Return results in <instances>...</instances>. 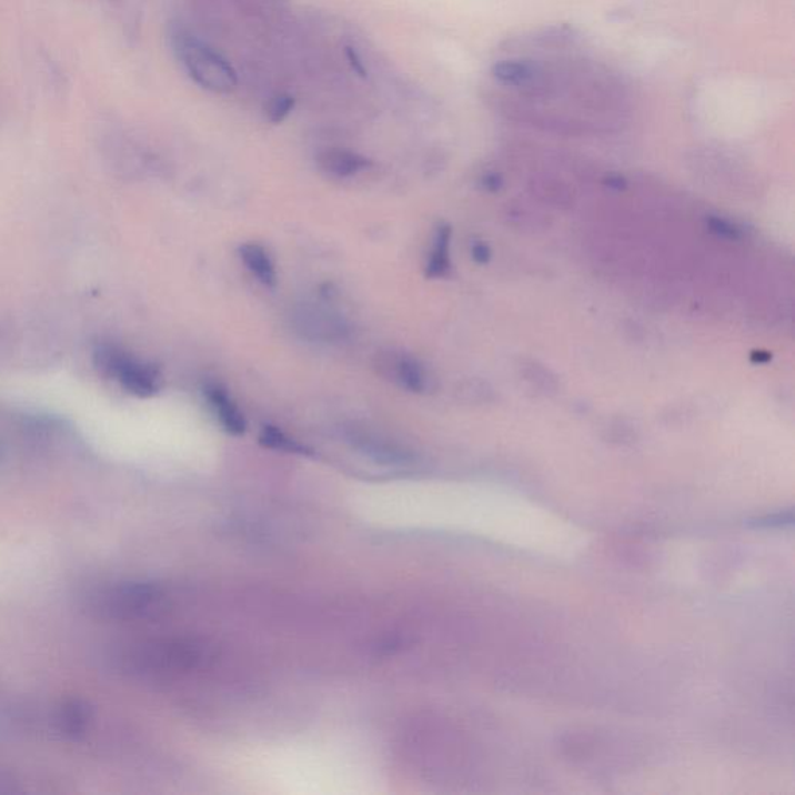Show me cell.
Here are the masks:
<instances>
[{
	"mask_svg": "<svg viewBox=\"0 0 795 795\" xmlns=\"http://www.w3.org/2000/svg\"><path fill=\"white\" fill-rule=\"evenodd\" d=\"M89 617L101 622H143L162 617L170 610V594L155 583H104L81 596Z\"/></svg>",
	"mask_w": 795,
	"mask_h": 795,
	"instance_id": "6da1fadb",
	"label": "cell"
},
{
	"mask_svg": "<svg viewBox=\"0 0 795 795\" xmlns=\"http://www.w3.org/2000/svg\"><path fill=\"white\" fill-rule=\"evenodd\" d=\"M204 657L205 650L194 641L163 638L124 646L117 664L132 676L170 677L197 668Z\"/></svg>",
	"mask_w": 795,
	"mask_h": 795,
	"instance_id": "7a4b0ae2",
	"label": "cell"
},
{
	"mask_svg": "<svg viewBox=\"0 0 795 795\" xmlns=\"http://www.w3.org/2000/svg\"><path fill=\"white\" fill-rule=\"evenodd\" d=\"M170 41L182 68L202 89L228 93L237 88L235 69L212 47L182 29L173 30Z\"/></svg>",
	"mask_w": 795,
	"mask_h": 795,
	"instance_id": "3957f363",
	"label": "cell"
},
{
	"mask_svg": "<svg viewBox=\"0 0 795 795\" xmlns=\"http://www.w3.org/2000/svg\"><path fill=\"white\" fill-rule=\"evenodd\" d=\"M93 360L103 375L122 384L124 391L140 398L153 396L161 391L162 375L154 365L132 358L114 345H99Z\"/></svg>",
	"mask_w": 795,
	"mask_h": 795,
	"instance_id": "277c9868",
	"label": "cell"
},
{
	"mask_svg": "<svg viewBox=\"0 0 795 795\" xmlns=\"http://www.w3.org/2000/svg\"><path fill=\"white\" fill-rule=\"evenodd\" d=\"M92 721L91 705L83 700H69L54 712L53 727L62 738L80 739L88 734Z\"/></svg>",
	"mask_w": 795,
	"mask_h": 795,
	"instance_id": "5b68a950",
	"label": "cell"
},
{
	"mask_svg": "<svg viewBox=\"0 0 795 795\" xmlns=\"http://www.w3.org/2000/svg\"><path fill=\"white\" fill-rule=\"evenodd\" d=\"M204 395L209 400L210 405L218 419H220L222 427L229 432V434L241 435L244 434L245 419L243 412L238 409L235 401L229 396L228 391L220 384L210 383L204 388Z\"/></svg>",
	"mask_w": 795,
	"mask_h": 795,
	"instance_id": "8992f818",
	"label": "cell"
},
{
	"mask_svg": "<svg viewBox=\"0 0 795 795\" xmlns=\"http://www.w3.org/2000/svg\"><path fill=\"white\" fill-rule=\"evenodd\" d=\"M350 440H352L356 450L364 452L370 459L375 460L378 463H383V465H407V463L412 462L411 452L396 446V444L378 439V436L354 432Z\"/></svg>",
	"mask_w": 795,
	"mask_h": 795,
	"instance_id": "52a82bcc",
	"label": "cell"
},
{
	"mask_svg": "<svg viewBox=\"0 0 795 795\" xmlns=\"http://www.w3.org/2000/svg\"><path fill=\"white\" fill-rule=\"evenodd\" d=\"M318 165L331 177L350 178L369 169L372 162L354 151L330 148L318 155Z\"/></svg>",
	"mask_w": 795,
	"mask_h": 795,
	"instance_id": "ba28073f",
	"label": "cell"
},
{
	"mask_svg": "<svg viewBox=\"0 0 795 795\" xmlns=\"http://www.w3.org/2000/svg\"><path fill=\"white\" fill-rule=\"evenodd\" d=\"M537 72H540V66L527 60L499 61L491 68V73L499 83L520 89H527L535 81Z\"/></svg>",
	"mask_w": 795,
	"mask_h": 795,
	"instance_id": "9c48e42d",
	"label": "cell"
},
{
	"mask_svg": "<svg viewBox=\"0 0 795 795\" xmlns=\"http://www.w3.org/2000/svg\"><path fill=\"white\" fill-rule=\"evenodd\" d=\"M389 372L392 373L393 381H396L401 388L407 389L413 393L426 391L427 378L423 368L409 356L392 358L388 364Z\"/></svg>",
	"mask_w": 795,
	"mask_h": 795,
	"instance_id": "30bf717a",
	"label": "cell"
},
{
	"mask_svg": "<svg viewBox=\"0 0 795 795\" xmlns=\"http://www.w3.org/2000/svg\"><path fill=\"white\" fill-rule=\"evenodd\" d=\"M241 260L245 266L252 272L261 283L266 286H275L276 274L274 263L263 245L256 243H245L240 248Z\"/></svg>",
	"mask_w": 795,
	"mask_h": 795,
	"instance_id": "8fae6325",
	"label": "cell"
},
{
	"mask_svg": "<svg viewBox=\"0 0 795 795\" xmlns=\"http://www.w3.org/2000/svg\"><path fill=\"white\" fill-rule=\"evenodd\" d=\"M450 228H442L436 233L434 251H432L426 269V275L431 279L443 276L450 269Z\"/></svg>",
	"mask_w": 795,
	"mask_h": 795,
	"instance_id": "7c38bea8",
	"label": "cell"
},
{
	"mask_svg": "<svg viewBox=\"0 0 795 795\" xmlns=\"http://www.w3.org/2000/svg\"><path fill=\"white\" fill-rule=\"evenodd\" d=\"M260 443L263 446L271 447V450L290 452V454H310V450L303 444L295 442L290 439L286 434H283L280 429L274 426H264L260 434Z\"/></svg>",
	"mask_w": 795,
	"mask_h": 795,
	"instance_id": "4fadbf2b",
	"label": "cell"
},
{
	"mask_svg": "<svg viewBox=\"0 0 795 795\" xmlns=\"http://www.w3.org/2000/svg\"><path fill=\"white\" fill-rule=\"evenodd\" d=\"M294 104L295 100L292 99L291 95H284V93H282V95L274 97V99L269 101L266 108L268 119L271 120L272 123H282L283 120L291 114Z\"/></svg>",
	"mask_w": 795,
	"mask_h": 795,
	"instance_id": "5bb4252c",
	"label": "cell"
},
{
	"mask_svg": "<svg viewBox=\"0 0 795 795\" xmlns=\"http://www.w3.org/2000/svg\"><path fill=\"white\" fill-rule=\"evenodd\" d=\"M346 57H349L350 62H352L353 69L356 70L360 76H365V68L364 64H362V61L360 60V57H358V53L354 52V49H346Z\"/></svg>",
	"mask_w": 795,
	"mask_h": 795,
	"instance_id": "9a60e30c",
	"label": "cell"
},
{
	"mask_svg": "<svg viewBox=\"0 0 795 795\" xmlns=\"http://www.w3.org/2000/svg\"><path fill=\"white\" fill-rule=\"evenodd\" d=\"M0 457H2V451H0Z\"/></svg>",
	"mask_w": 795,
	"mask_h": 795,
	"instance_id": "2e32d148",
	"label": "cell"
}]
</instances>
